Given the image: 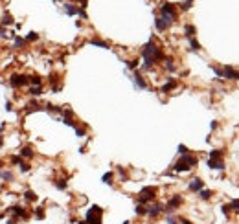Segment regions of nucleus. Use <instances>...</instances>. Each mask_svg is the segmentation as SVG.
<instances>
[{
  "instance_id": "51",
  "label": "nucleus",
  "mask_w": 239,
  "mask_h": 224,
  "mask_svg": "<svg viewBox=\"0 0 239 224\" xmlns=\"http://www.w3.org/2000/svg\"><path fill=\"white\" fill-rule=\"evenodd\" d=\"M2 143H4V140H2V136H0V147H2Z\"/></svg>"
},
{
  "instance_id": "26",
  "label": "nucleus",
  "mask_w": 239,
  "mask_h": 224,
  "mask_svg": "<svg viewBox=\"0 0 239 224\" xmlns=\"http://www.w3.org/2000/svg\"><path fill=\"white\" fill-rule=\"evenodd\" d=\"M134 213H136V215H147V208H145L144 204H138V206L134 208Z\"/></svg>"
},
{
  "instance_id": "45",
  "label": "nucleus",
  "mask_w": 239,
  "mask_h": 224,
  "mask_svg": "<svg viewBox=\"0 0 239 224\" xmlns=\"http://www.w3.org/2000/svg\"><path fill=\"white\" fill-rule=\"evenodd\" d=\"M166 222H168V224H177V219H173L171 215H168V219H166Z\"/></svg>"
},
{
  "instance_id": "44",
  "label": "nucleus",
  "mask_w": 239,
  "mask_h": 224,
  "mask_svg": "<svg viewBox=\"0 0 239 224\" xmlns=\"http://www.w3.org/2000/svg\"><path fill=\"white\" fill-rule=\"evenodd\" d=\"M75 134H77L79 138H83V136H85V131H83V129H79V127H75Z\"/></svg>"
},
{
  "instance_id": "6",
  "label": "nucleus",
  "mask_w": 239,
  "mask_h": 224,
  "mask_svg": "<svg viewBox=\"0 0 239 224\" xmlns=\"http://www.w3.org/2000/svg\"><path fill=\"white\" fill-rule=\"evenodd\" d=\"M182 202H184V199H182V195H173V197L169 199V202H168V206H166V211H168V213H171V211H175L177 208H180V206H182Z\"/></svg>"
},
{
  "instance_id": "41",
  "label": "nucleus",
  "mask_w": 239,
  "mask_h": 224,
  "mask_svg": "<svg viewBox=\"0 0 239 224\" xmlns=\"http://www.w3.org/2000/svg\"><path fill=\"white\" fill-rule=\"evenodd\" d=\"M136 66H138V61H129L127 63V68H131V70H134Z\"/></svg>"
},
{
  "instance_id": "27",
  "label": "nucleus",
  "mask_w": 239,
  "mask_h": 224,
  "mask_svg": "<svg viewBox=\"0 0 239 224\" xmlns=\"http://www.w3.org/2000/svg\"><path fill=\"white\" fill-rule=\"evenodd\" d=\"M0 177H2V178H4V180H6V182H11V180H13V178H15V177H13V173H11V171H2V173H0Z\"/></svg>"
},
{
  "instance_id": "40",
  "label": "nucleus",
  "mask_w": 239,
  "mask_h": 224,
  "mask_svg": "<svg viewBox=\"0 0 239 224\" xmlns=\"http://www.w3.org/2000/svg\"><path fill=\"white\" fill-rule=\"evenodd\" d=\"M230 206H232V210H234V211H239V199L232 200V202H230Z\"/></svg>"
},
{
  "instance_id": "15",
  "label": "nucleus",
  "mask_w": 239,
  "mask_h": 224,
  "mask_svg": "<svg viewBox=\"0 0 239 224\" xmlns=\"http://www.w3.org/2000/svg\"><path fill=\"white\" fill-rule=\"evenodd\" d=\"M175 86H177V81H175V79H169V81H168V83H166V85H164V86L160 88V90L168 94V92H169V90H173Z\"/></svg>"
},
{
  "instance_id": "34",
  "label": "nucleus",
  "mask_w": 239,
  "mask_h": 224,
  "mask_svg": "<svg viewBox=\"0 0 239 224\" xmlns=\"http://www.w3.org/2000/svg\"><path fill=\"white\" fill-rule=\"evenodd\" d=\"M191 6H193V0H184V2H182V4H180V7H182V9H184V11H186V9H190V7H191Z\"/></svg>"
},
{
  "instance_id": "3",
  "label": "nucleus",
  "mask_w": 239,
  "mask_h": 224,
  "mask_svg": "<svg viewBox=\"0 0 239 224\" xmlns=\"http://www.w3.org/2000/svg\"><path fill=\"white\" fill-rule=\"evenodd\" d=\"M156 188L155 186H147V188H142V191H140V204H147V202H153L155 200V197H156Z\"/></svg>"
},
{
  "instance_id": "18",
  "label": "nucleus",
  "mask_w": 239,
  "mask_h": 224,
  "mask_svg": "<svg viewBox=\"0 0 239 224\" xmlns=\"http://www.w3.org/2000/svg\"><path fill=\"white\" fill-rule=\"evenodd\" d=\"M90 44H92V46H98V48H105V50H109V44H107L105 40H99V39H92Z\"/></svg>"
},
{
  "instance_id": "9",
  "label": "nucleus",
  "mask_w": 239,
  "mask_h": 224,
  "mask_svg": "<svg viewBox=\"0 0 239 224\" xmlns=\"http://www.w3.org/2000/svg\"><path fill=\"white\" fill-rule=\"evenodd\" d=\"M190 191H193V193H199L201 189H204V182L201 180V178H193L191 182H190Z\"/></svg>"
},
{
  "instance_id": "37",
  "label": "nucleus",
  "mask_w": 239,
  "mask_h": 224,
  "mask_svg": "<svg viewBox=\"0 0 239 224\" xmlns=\"http://www.w3.org/2000/svg\"><path fill=\"white\" fill-rule=\"evenodd\" d=\"M2 24L6 26V24H13V18H11V15H4V18H2Z\"/></svg>"
},
{
  "instance_id": "39",
  "label": "nucleus",
  "mask_w": 239,
  "mask_h": 224,
  "mask_svg": "<svg viewBox=\"0 0 239 224\" xmlns=\"http://www.w3.org/2000/svg\"><path fill=\"white\" fill-rule=\"evenodd\" d=\"M116 169H118V173H120V177H121V180H127V175H125V169H123L121 165H118Z\"/></svg>"
},
{
  "instance_id": "43",
  "label": "nucleus",
  "mask_w": 239,
  "mask_h": 224,
  "mask_svg": "<svg viewBox=\"0 0 239 224\" xmlns=\"http://www.w3.org/2000/svg\"><path fill=\"white\" fill-rule=\"evenodd\" d=\"M230 210H232V206H230V204H225V206H223V213H225V215H228V213H230Z\"/></svg>"
},
{
  "instance_id": "19",
  "label": "nucleus",
  "mask_w": 239,
  "mask_h": 224,
  "mask_svg": "<svg viewBox=\"0 0 239 224\" xmlns=\"http://www.w3.org/2000/svg\"><path fill=\"white\" fill-rule=\"evenodd\" d=\"M24 199H26L28 202H35V200H37V195H35V191H31V189H26V193H24Z\"/></svg>"
},
{
  "instance_id": "16",
  "label": "nucleus",
  "mask_w": 239,
  "mask_h": 224,
  "mask_svg": "<svg viewBox=\"0 0 239 224\" xmlns=\"http://www.w3.org/2000/svg\"><path fill=\"white\" fill-rule=\"evenodd\" d=\"M195 31H197V29H195V26H191V24H186V26H184V33H186V37H188V39H191V37L195 35Z\"/></svg>"
},
{
  "instance_id": "36",
  "label": "nucleus",
  "mask_w": 239,
  "mask_h": 224,
  "mask_svg": "<svg viewBox=\"0 0 239 224\" xmlns=\"http://www.w3.org/2000/svg\"><path fill=\"white\" fill-rule=\"evenodd\" d=\"M35 217L37 219H44V208H37L35 210Z\"/></svg>"
},
{
  "instance_id": "1",
  "label": "nucleus",
  "mask_w": 239,
  "mask_h": 224,
  "mask_svg": "<svg viewBox=\"0 0 239 224\" xmlns=\"http://www.w3.org/2000/svg\"><path fill=\"white\" fill-rule=\"evenodd\" d=\"M142 57H144V68L149 70L156 61L164 59V51H162V50H160L153 40H149V42L142 48Z\"/></svg>"
},
{
  "instance_id": "47",
  "label": "nucleus",
  "mask_w": 239,
  "mask_h": 224,
  "mask_svg": "<svg viewBox=\"0 0 239 224\" xmlns=\"http://www.w3.org/2000/svg\"><path fill=\"white\" fill-rule=\"evenodd\" d=\"M77 15H81V18H87V13H85V9H79V13Z\"/></svg>"
},
{
  "instance_id": "25",
  "label": "nucleus",
  "mask_w": 239,
  "mask_h": 224,
  "mask_svg": "<svg viewBox=\"0 0 239 224\" xmlns=\"http://www.w3.org/2000/svg\"><path fill=\"white\" fill-rule=\"evenodd\" d=\"M199 197H201L202 200H210V199H212V191H208V189H201V191H199Z\"/></svg>"
},
{
  "instance_id": "4",
  "label": "nucleus",
  "mask_w": 239,
  "mask_h": 224,
  "mask_svg": "<svg viewBox=\"0 0 239 224\" xmlns=\"http://www.w3.org/2000/svg\"><path fill=\"white\" fill-rule=\"evenodd\" d=\"M160 13H162L160 17H162V18H166L169 24H171L175 18H177V11H175L173 4H168V2H166V4H162V7H160Z\"/></svg>"
},
{
  "instance_id": "46",
  "label": "nucleus",
  "mask_w": 239,
  "mask_h": 224,
  "mask_svg": "<svg viewBox=\"0 0 239 224\" xmlns=\"http://www.w3.org/2000/svg\"><path fill=\"white\" fill-rule=\"evenodd\" d=\"M0 35H2V37H7V29H6L4 26H0Z\"/></svg>"
},
{
  "instance_id": "28",
  "label": "nucleus",
  "mask_w": 239,
  "mask_h": 224,
  "mask_svg": "<svg viewBox=\"0 0 239 224\" xmlns=\"http://www.w3.org/2000/svg\"><path fill=\"white\" fill-rule=\"evenodd\" d=\"M39 39V33H35V31H29L28 35H26V42H33V40H37Z\"/></svg>"
},
{
  "instance_id": "38",
  "label": "nucleus",
  "mask_w": 239,
  "mask_h": 224,
  "mask_svg": "<svg viewBox=\"0 0 239 224\" xmlns=\"http://www.w3.org/2000/svg\"><path fill=\"white\" fill-rule=\"evenodd\" d=\"M179 153L184 156V154H190V149H188L186 145H179Z\"/></svg>"
},
{
  "instance_id": "30",
  "label": "nucleus",
  "mask_w": 239,
  "mask_h": 224,
  "mask_svg": "<svg viewBox=\"0 0 239 224\" xmlns=\"http://www.w3.org/2000/svg\"><path fill=\"white\" fill-rule=\"evenodd\" d=\"M29 83H31L33 86H40V83H42V81H40V77H39V75H31V77H29Z\"/></svg>"
},
{
  "instance_id": "10",
  "label": "nucleus",
  "mask_w": 239,
  "mask_h": 224,
  "mask_svg": "<svg viewBox=\"0 0 239 224\" xmlns=\"http://www.w3.org/2000/svg\"><path fill=\"white\" fill-rule=\"evenodd\" d=\"M162 211H164V206L158 204V202H156V204H151V206L147 208V215H149V217H156V215H160Z\"/></svg>"
},
{
  "instance_id": "11",
  "label": "nucleus",
  "mask_w": 239,
  "mask_h": 224,
  "mask_svg": "<svg viewBox=\"0 0 239 224\" xmlns=\"http://www.w3.org/2000/svg\"><path fill=\"white\" fill-rule=\"evenodd\" d=\"M155 26H156V29H158V31H166V29H168L171 24H169L166 18H162V17H156V18H155Z\"/></svg>"
},
{
  "instance_id": "35",
  "label": "nucleus",
  "mask_w": 239,
  "mask_h": 224,
  "mask_svg": "<svg viewBox=\"0 0 239 224\" xmlns=\"http://www.w3.org/2000/svg\"><path fill=\"white\" fill-rule=\"evenodd\" d=\"M166 68H168L169 72H175V64H173L171 59H166Z\"/></svg>"
},
{
  "instance_id": "2",
  "label": "nucleus",
  "mask_w": 239,
  "mask_h": 224,
  "mask_svg": "<svg viewBox=\"0 0 239 224\" xmlns=\"http://www.w3.org/2000/svg\"><path fill=\"white\" fill-rule=\"evenodd\" d=\"M101 217H103V210L94 204V206L88 208L87 217H85V222L87 224H101Z\"/></svg>"
},
{
  "instance_id": "22",
  "label": "nucleus",
  "mask_w": 239,
  "mask_h": 224,
  "mask_svg": "<svg viewBox=\"0 0 239 224\" xmlns=\"http://www.w3.org/2000/svg\"><path fill=\"white\" fill-rule=\"evenodd\" d=\"M190 46H191V50H193V51H199V50H201V44H199V40H197L195 37H191V39H190Z\"/></svg>"
},
{
  "instance_id": "31",
  "label": "nucleus",
  "mask_w": 239,
  "mask_h": 224,
  "mask_svg": "<svg viewBox=\"0 0 239 224\" xmlns=\"http://www.w3.org/2000/svg\"><path fill=\"white\" fill-rule=\"evenodd\" d=\"M26 44V39H22V37H15V48H22Z\"/></svg>"
},
{
  "instance_id": "33",
  "label": "nucleus",
  "mask_w": 239,
  "mask_h": 224,
  "mask_svg": "<svg viewBox=\"0 0 239 224\" xmlns=\"http://www.w3.org/2000/svg\"><path fill=\"white\" fill-rule=\"evenodd\" d=\"M11 164H15V165H22L24 162H22V156H11Z\"/></svg>"
},
{
  "instance_id": "8",
  "label": "nucleus",
  "mask_w": 239,
  "mask_h": 224,
  "mask_svg": "<svg viewBox=\"0 0 239 224\" xmlns=\"http://www.w3.org/2000/svg\"><path fill=\"white\" fill-rule=\"evenodd\" d=\"M225 72V79H234V81H239V70L232 68V66H225L223 68Z\"/></svg>"
},
{
  "instance_id": "14",
  "label": "nucleus",
  "mask_w": 239,
  "mask_h": 224,
  "mask_svg": "<svg viewBox=\"0 0 239 224\" xmlns=\"http://www.w3.org/2000/svg\"><path fill=\"white\" fill-rule=\"evenodd\" d=\"M133 81H134V85H136V88H147V85H145V81H144V77H142L140 74H134V75H133Z\"/></svg>"
},
{
  "instance_id": "49",
  "label": "nucleus",
  "mask_w": 239,
  "mask_h": 224,
  "mask_svg": "<svg viewBox=\"0 0 239 224\" xmlns=\"http://www.w3.org/2000/svg\"><path fill=\"white\" fill-rule=\"evenodd\" d=\"M13 107H11V101H6V110H11Z\"/></svg>"
},
{
  "instance_id": "20",
  "label": "nucleus",
  "mask_w": 239,
  "mask_h": 224,
  "mask_svg": "<svg viewBox=\"0 0 239 224\" xmlns=\"http://www.w3.org/2000/svg\"><path fill=\"white\" fill-rule=\"evenodd\" d=\"M64 11H66L68 15H75V13H79V7H75V6H72V4H64Z\"/></svg>"
},
{
  "instance_id": "29",
  "label": "nucleus",
  "mask_w": 239,
  "mask_h": 224,
  "mask_svg": "<svg viewBox=\"0 0 239 224\" xmlns=\"http://www.w3.org/2000/svg\"><path fill=\"white\" fill-rule=\"evenodd\" d=\"M42 94V86H31L29 88V96H40Z\"/></svg>"
},
{
  "instance_id": "32",
  "label": "nucleus",
  "mask_w": 239,
  "mask_h": 224,
  "mask_svg": "<svg viewBox=\"0 0 239 224\" xmlns=\"http://www.w3.org/2000/svg\"><path fill=\"white\" fill-rule=\"evenodd\" d=\"M112 177H114V175L109 171V173H105V175H103V178H101V180H103L105 184H112Z\"/></svg>"
},
{
  "instance_id": "24",
  "label": "nucleus",
  "mask_w": 239,
  "mask_h": 224,
  "mask_svg": "<svg viewBox=\"0 0 239 224\" xmlns=\"http://www.w3.org/2000/svg\"><path fill=\"white\" fill-rule=\"evenodd\" d=\"M66 186H68V184H66V180H64V178H59V180H55V188H57V189L64 191V189H66Z\"/></svg>"
},
{
  "instance_id": "12",
  "label": "nucleus",
  "mask_w": 239,
  "mask_h": 224,
  "mask_svg": "<svg viewBox=\"0 0 239 224\" xmlns=\"http://www.w3.org/2000/svg\"><path fill=\"white\" fill-rule=\"evenodd\" d=\"M173 169H175L177 173H184V171H190L191 167H190V165H188V164L184 162V158H180V160H179V162H177V164L173 165Z\"/></svg>"
},
{
  "instance_id": "7",
  "label": "nucleus",
  "mask_w": 239,
  "mask_h": 224,
  "mask_svg": "<svg viewBox=\"0 0 239 224\" xmlns=\"http://www.w3.org/2000/svg\"><path fill=\"white\" fill-rule=\"evenodd\" d=\"M7 211L13 213L17 219H28V211H26V208H22V206H11Z\"/></svg>"
},
{
  "instance_id": "50",
  "label": "nucleus",
  "mask_w": 239,
  "mask_h": 224,
  "mask_svg": "<svg viewBox=\"0 0 239 224\" xmlns=\"http://www.w3.org/2000/svg\"><path fill=\"white\" fill-rule=\"evenodd\" d=\"M180 224H193L191 221H188V219H180Z\"/></svg>"
},
{
  "instance_id": "17",
  "label": "nucleus",
  "mask_w": 239,
  "mask_h": 224,
  "mask_svg": "<svg viewBox=\"0 0 239 224\" xmlns=\"http://www.w3.org/2000/svg\"><path fill=\"white\" fill-rule=\"evenodd\" d=\"M182 158H184V162H186L190 167H195V165H197V158H195V156H191V154H184Z\"/></svg>"
},
{
  "instance_id": "13",
  "label": "nucleus",
  "mask_w": 239,
  "mask_h": 224,
  "mask_svg": "<svg viewBox=\"0 0 239 224\" xmlns=\"http://www.w3.org/2000/svg\"><path fill=\"white\" fill-rule=\"evenodd\" d=\"M208 167H210V169H219V171H223L226 165H225L223 160H212V158H210V160H208Z\"/></svg>"
},
{
  "instance_id": "48",
  "label": "nucleus",
  "mask_w": 239,
  "mask_h": 224,
  "mask_svg": "<svg viewBox=\"0 0 239 224\" xmlns=\"http://www.w3.org/2000/svg\"><path fill=\"white\" fill-rule=\"evenodd\" d=\"M50 83H52V85H53V83H57V75H55V74L50 77Z\"/></svg>"
},
{
  "instance_id": "42",
  "label": "nucleus",
  "mask_w": 239,
  "mask_h": 224,
  "mask_svg": "<svg viewBox=\"0 0 239 224\" xmlns=\"http://www.w3.org/2000/svg\"><path fill=\"white\" fill-rule=\"evenodd\" d=\"M18 167H20V171H22V173H28V171H29V164H26V162H24L22 165H18Z\"/></svg>"
},
{
  "instance_id": "5",
  "label": "nucleus",
  "mask_w": 239,
  "mask_h": 224,
  "mask_svg": "<svg viewBox=\"0 0 239 224\" xmlns=\"http://www.w3.org/2000/svg\"><path fill=\"white\" fill-rule=\"evenodd\" d=\"M28 83H29V77L24 75V74H13V75L9 77V85H11L13 88L24 86V85H28Z\"/></svg>"
},
{
  "instance_id": "23",
  "label": "nucleus",
  "mask_w": 239,
  "mask_h": 224,
  "mask_svg": "<svg viewBox=\"0 0 239 224\" xmlns=\"http://www.w3.org/2000/svg\"><path fill=\"white\" fill-rule=\"evenodd\" d=\"M221 156H223V151H221V149L210 151V158H212V160H221Z\"/></svg>"
},
{
  "instance_id": "21",
  "label": "nucleus",
  "mask_w": 239,
  "mask_h": 224,
  "mask_svg": "<svg viewBox=\"0 0 239 224\" xmlns=\"http://www.w3.org/2000/svg\"><path fill=\"white\" fill-rule=\"evenodd\" d=\"M20 156H22V158H31V156H33V151H31L29 147H22V149H20Z\"/></svg>"
}]
</instances>
